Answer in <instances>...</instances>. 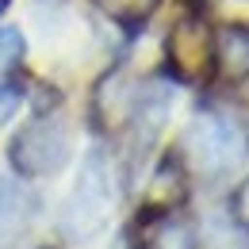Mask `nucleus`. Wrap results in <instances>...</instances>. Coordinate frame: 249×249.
<instances>
[{"mask_svg":"<svg viewBox=\"0 0 249 249\" xmlns=\"http://www.w3.org/2000/svg\"><path fill=\"white\" fill-rule=\"evenodd\" d=\"M8 4H12V0H0V16H4V12H8Z\"/></svg>","mask_w":249,"mask_h":249,"instance_id":"4468645a","label":"nucleus"},{"mask_svg":"<svg viewBox=\"0 0 249 249\" xmlns=\"http://www.w3.org/2000/svg\"><path fill=\"white\" fill-rule=\"evenodd\" d=\"M142 249H196V230L173 211H150L142 222Z\"/></svg>","mask_w":249,"mask_h":249,"instance_id":"423d86ee","label":"nucleus"},{"mask_svg":"<svg viewBox=\"0 0 249 249\" xmlns=\"http://www.w3.org/2000/svg\"><path fill=\"white\" fill-rule=\"evenodd\" d=\"M73 154V138H69V126L58 115H38L23 126L12 146H8V157H12V169L19 177H54L62 173L65 161Z\"/></svg>","mask_w":249,"mask_h":249,"instance_id":"f03ea898","label":"nucleus"},{"mask_svg":"<svg viewBox=\"0 0 249 249\" xmlns=\"http://www.w3.org/2000/svg\"><path fill=\"white\" fill-rule=\"evenodd\" d=\"M19 62H23V35L8 27V31H0V73L16 69Z\"/></svg>","mask_w":249,"mask_h":249,"instance_id":"9b49d317","label":"nucleus"},{"mask_svg":"<svg viewBox=\"0 0 249 249\" xmlns=\"http://www.w3.org/2000/svg\"><path fill=\"white\" fill-rule=\"evenodd\" d=\"M184 196H188L184 165H180V157H177V154H165V157H161V165L154 169L150 192H146L150 211H173V207L184 203Z\"/></svg>","mask_w":249,"mask_h":249,"instance_id":"0eeeda50","label":"nucleus"},{"mask_svg":"<svg viewBox=\"0 0 249 249\" xmlns=\"http://www.w3.org/2000/svg\"><path fill=\"white\" fill-rule=\"evenodd\" d=\"M169 65L180 81H203L215 69V31L199 12H184L165 38Z\"/></svg>","mask_w":249,"mask_h":249,"instance_id":"20e7f679","label":"nucleus"},{"mask_svg":"<svg viewBox=\"0 0 249 249\" xmlns=\"http://www.w3.org/2000/svg\"><path fill=\"white\" fill-rule=\"evenodd\" d=\"M138 104V85L126 77V73H107L100 85H96V96H92V111H96V123L104 130H115L130 119Z\"/></svg>","mask_w":249,"mask_h":249,"instance_id":"39448f33","label":"nucleus"},{"mask_svg":"<svg viewBox=\"0 0 249 249\" xmlns=\"http://www.w3.org/2000/svg\"><path fill=\"white\" fill-rule=\"evenodd\" d=\"M96 8H100L107 19H115L119 27L138 31V27L150 23V16L157 12V0H96Z\"/></svg>","mask_w":249,"mask_h":249,"instance_id":"9d476101","label":"nucleus"},{"mask_svg":"<svg viewBox=\"0 0 249 249\" xmlns=\"http://www.w3.org/2000/svg\"><path fill=\"white\" fill-rule=\"evenodd\" d=\"M19 199H23V196H16L8 180H0V238L16 226V218H19Z\"/></svg>","mask_w":249,"mask_h":249,"instance_id":"f8f14e48","label":"nucleus"},{"mask_svg":"<svg viewBox=\"0 0 249 249\" xmlns=\"http://www.w3.org/2000/svg\"><path fill=\"white\" fill-rule=\"evenodd\" d=\"M19 100H23V92H19L16 85H4V89H0V126L19 111Z\"/></svg>","mask_w":249,"mask_h":249,"instance_id":"ddd939ff","label":"nucleus"},{"mask_svg":"<svg viewBox=\"0 0 249 249\" xmlns=\"http://www.w3.org/2000/svg\"><path fill=\"white\" fill-rule=\"evenodd\" d=\"M184 154L203 177H218L242 161V134L226 115H196V123L184 134Z\"/></svg>","mask_w":249,"mask_h":249,"instance_id":"7ed1b4c3","label":"nucleus"},{"mask_svg":"<svg viewBox=\"0 0 249 249\" xmlns=\"http://www.w3.org/2000/svg\"><path fill=\"white\" fill-rule=\"evenodd\" d=\"M111 211H115L111 169H107L104 154L92 150V154L85 157L81 177H77V184H73V196H69V203H65V211H62L65 238H69V242H85V238L100 234V230L107 226Z\"/></svg>","mask_w":249,"mask_h":249,"instance_id":"f257e3e1","label":"nucleus"},{"mask_svg":"<svg viewBox=\"0 0 249 249\" xmlns=\"http://www.w3.org/2000/svg\"><path fill=\"white\" fill-rule=\"evenodd\" d=\"M215 69L226 81L249 77V27H222L215 35Z\"/></svg>","mask_w":249,"mask_h":249,"instance_id":"6e6552de","label":"nucleus"},{"mask_svg":"<svg viewBox=\"0 0 249 249\" xmlns=\"http://www.w3.org/2000/svg\"><path fill=\"white\" fill-rule=\"evenodd\" d=\"M203 238L211 249H249V226L234 215H211L203 226Z\"/></svg>","mask_w":249,"mask_h":249,"instance_id":"1a4fd4ad","label":"nucleus"}]
</instances>
